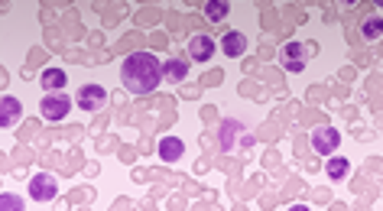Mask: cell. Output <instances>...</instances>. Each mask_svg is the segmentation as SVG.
Wrapping results in <instances>:
<instances>
[{"label":"cell","mask_w":383,"mask_h":211,"mask_svg":"<svg viewBox=\"0 0 383 211\" xmlns=\"http://www.w3.org/2000/svg\"><path fill=\"white\" fill-rule=\"evenodd\" d=\"M121 81L130 95H153L159 81H166L163 78V62L153 52H133V56L123 58Z\"/></svg>","instance_id":"6da1fadb"},{"label":"cell","mask_w":383,"mask_h":211,"mask_svg":"<svg viewBox=\"0 0 383 211\" xmlns=\"http://www.w3.org/2000/svg\"><path fill=\"white\" fill-rule=\"evenodd\" d=\"M68 111H72V101H68L62 91H46V97H43V104H39V114L46 117V120H66Z\"/></svg>","instance_id":"7a4b0ae2"},{"label":"cell","mask_w":383,"mask_h":211,"mask_svg":"<svg viewBox=\"0 0 383 211\" xmlns=\"http://www.w3.org/2000/svg\"><path fill=\"white\" fill-rule=\"evenodd\" d=\"M59 192V182H56V175H49V173H36L33 179H29V198L33 202H52Z\"/></svg>","instance_id":"3957f363"},{"label":"cell","mask_w":383,"mask_h":211,"mask_svg":"<svg viewBox=\"0 0 383 211\" xmlns=\"http://www.w3.org/2000/svg\"><path fill=\"white\" fill-rule=\"evenodd\" d=\"M312 146L322 156H335V150L341 146V134L335 127H318V130H312Z\"/></svg>","instance_id":"277c9868"},{"label":"cell","mask_w":383,"mask_h":211,"mask_svg":"<svg viewBox=\"0 0 383 211\" xmlns=\"http://www.w3.org/2000/svg\"><path fill=\"white\" fill-rule=\"evenodd\" d=\"M104 101H107V88H101V85H82L75 95V104L82 111H98Z\"/></svg>","instance_id":"5b68a950"},{"label":"cell","mask_w":383,"mask_h":211,"mask_svg":"<svg viewBox=\"0 0 383 211\" xmlns=\"http://www.w3.org/2000/svg\"><path fill=\"white\" fill-rule=\"evenodd\" d=\"M188 56L195 58V62H208V58L215 56V39L211 36H195L188 42Z\"/></svg>","instance_id":"8992f818"},{"label":"cell","mask_w":383,"mask_h":211,"mask_svg":"<svg viewBox=\"0 0 383 211\" xmlns=\"http://www.w3.org/2000/svg\"><path fill=\"white\" fill-rule=\"evenodd\" d=\"M159 156H163L166 163H176V159L186 156V143H182L179 136H163V140H159Z\"/></svg>","instance_id":"52a82bcc"},{"label":"cell","mask_w":383,"mask_h":211,"mask_svg":"<svg viewBox=\"0 0 383 211\" xmlns=\"http://www.w3.org/2000/svg\"><path fill=\"white\" fill-rule=\"evenodd\" d=\"M221 49H225L231 58H241L243 52H247V36L237 33V29H231V33H225V39H221Z\"/></svg>","instance_id":"ba28073f"},{"label":"cell","mask_w":383,"mask_h":211,"mask_svg":"<svg viewBox=\"0 0 383 211\" xmlns=\"http://www.w3.org/2000/svg\"><path fill=\"white\" fill-rule=\"evenodd\" d=\"M186 75H188V62H186V58H169V62H163V78H166V81L176 85V81H182Z\"/></svg>","instance_id":"9c48e42d"},{"label":"cell","mask_w":383,"mask_h":211,"mask_svg":"<svg viewBox=\"0 0 383 211\" xmlns=\"http://www.w3.org/2000/svg\"><path fill=\"white\" fill-rule=\"evenodd\" d=\"M39 81H43V88H46V91H62V88L68 85V78H66V72H62V68H46Z\"/></svg>","instance_id":"30bf717a"},{"label":"cell","mask_w":383,"mask_h":211,"mask_svg":"<svg viewBox=\"0 0 383 211\" xmlns=\"http://www.w3.org/2000/svg\"><path fill=\"white\" fill-rule=\"evenodd\" d=\"M0 104H3V114H0V124H3V127H13V124H17V117L23 114V104H20L17 97H10V95L3 97Z\"/></svg>","instance_id":"8fae6325"},{"label":"cell","mask_w":383,"mask_h":211,"mask_svg":"<svg viewBox=\"0 0 383 211\" xmlns=\"http://www.w3.org/2000/svg\"><path fill=\"white\" fill-rule=\"evenodd\" d=\"M325 173H328V179H331V182H341V179L351 173V163H347L345 156H331V159H328V166H325Z\"/></svg>","instance_id":"7c38bea8"},{"label":"cell","mask_w":383,"mask_h":211,"mask_svg":"<svg viewBox=\"0 0 383 211\" xmlns=\"http://www.w3.org/2000/svg\"><path fill=\"white\" fill-rule=\"evenodd\" d=\"M306 52H302V46L299 42H290V46H286V68H290V72H302V68H306Z\"/></svg>","instance_id":"4fadbf2b"},{"label":"cell","mask_w":383,"mask_h":211,"mask_svg":"<svg viewBox=\"0 0 383 211\" xmlns=\"http://www.w3.org/2000/svg\"><path fill=\"white\" fill-rule=\"evenodd\" d=\"M205 17L211 19V23H221V19L227 17V0H208V3H205Z\"/></svg>","instance_id":"5bb4252c"},{"label":"cell","mask_w":383,"mask_h":211,"mask_svg":"<svg viewBox=\"0 0 383 211\" xmlns=\"http://www.w3.org/2000/svg\"><path fill=\"white\" fill-rule=\"evenodd\" d=\"M241 130V124L237 120H225L221 124V134H218V140H221V150H231V143H234V134Z\"/></svg>","instance_id":"9a60e30c"},{"label":"cell","mask_w":383,"mask_h":211,"mask_svg":"<svg viewBox=\"0 0 383 211\" xmlns=\"http://www.w3.org/2000/svg\"><path fill=\"white\" fill-rule=\"evenodd\" d=\"M383 36V19L380 17H367L364 19V39H380Z\"/></svg>","instance_id":"2e32d148"},{"label":"cell","mask_w":383,"mask_h":211,"mask_svg":"<svg viewBox=\"0 0 383 211\" xmlns=\"http://www.w3.org/2000/svg\"><path fill=\"white\" fill-rule=\"evenodd\" d=\"M0 202H3V208H17V205H20V198H13V195H3Z\"/></svg>","instance_id":"e0dca14e"},{"label":"cell","mask_w":383,"mask_h":211,"mask_svg":"<svg viewBox=\"0 0 383 211\" xmlns=\"http://www.w3.org/2000/svg\"><path fill=\"white\" fill-rule=\"evenodd\" d=\"M341 3H357V0H341Z\"/></svg>","instance_id":"ac0fdd59"},{"label":"cell","mask_w":383,"mask_h":211,"mask_svg":"<svg viewBox=\"0 0 383 211\" xmlns=\"http://www.w3.org/2000/svg\"><path fill=\"white\" fill-rule=\"evenodd\" d=\"M374 3H377V7H383V0H374Z\"/></svg>","instance_id":"d6986e66"}]
</instances>
